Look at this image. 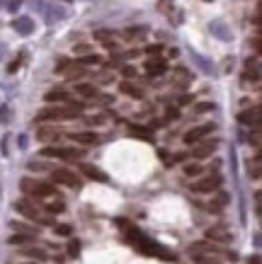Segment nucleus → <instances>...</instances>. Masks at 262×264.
<instances>
[{
	"label": "nucleus",
	"instance_id": "obj_37",
	"mask_svg": "<svg viewBox=\"0 0 262 264\" xmlns=\"http://www.w3.org/2000/svg\"><path fill=\"white\" fill-rule=\"evenodd\" d=\"M250 145H253V148H260V131H258V129L250 136Z\"/></svg>",
	"mask_w": 262,
	"mask_h": 264
},
{
	"label": "nucleus",
	"instance_id": "obj_10",
	"mask_svg": "<svg viewBox=\"0 0 262 264\" xmlns=\"http://www.w3.org/2000/svg\"><path fill=\"white\" fill-rule=\"evenodd\" d=\"M12 27H15V32L22 34V37H29V34L34 32V22H32V17H17V20L12 22Z\"/></svg>",
	"mask_w": 262,
	"mask_h": 264
},
{
	"label": "nucleus",
	"instance_id": "obj_3",
	"mask_svg": "<svg viewBox=\"0 0 262 264\" xmlns=\"http://www.w3.org/2000/svg\"><path fill=\"white\" fill-rule=\"evenodd\" d=\"M51 180L56 182V184H64V187H70V189H78L80 187V177L75 175V172H70V170H54L51 172Z\"/></svg>",
	"mask_w": 262,
	"mask_h": 264
},
{
	"label": "nucleus",
	"instance_id": "obj_47",
	"mask_svg": "<svg viewBox=\"0 0 262 264\" xmlns=\"http://www.w3.org/2000/svg\"><path fill=\"white\" fill-rule=\"evenodd\" d=\"M168 117H170V119H177L180 112H177V109H168Z\"/></svg>",
	"mask_w": 262,
	"mask_h": 264
},
{
	"label": "nucleus",
	"instance_id": "obj_43",
	"mask_svg": "<svg viewBox=\"0 0 262 264\" xmlns=\"http://www.w3.org/2000/svg\"><path fill=\"white\" fill-rule=\"evenodd\" d=\"M160 49H163V46H158V44H155V46H146V54L153 56V54H160Z\"/></svg>",
	"mask_w": 262,
	"mask_h": 264
},
{
	"label": "nucleus",
	"instance_id": "obj_45",
	"mask_svg": "<svg viewBox=\"0 0 262 264\" xmlns=\"http://www.w3.org/2000/svg\"><path fill=\"white\" fill-rule=\"evenodd\" d=\"M7 7H10V12H17V7H20V0H10V5H7Z\"/></svg>",
	"mask_w": 262,
	"mask_h": 264
},
{
	"label": "nucleus",
	"instance_id": "obj_44",
	"mask_svg": "<svg viewBox=\"0 0 262 264\" xmlns=\"http://www.w3.org/2000/svg\"><path fill=\"white\" fill-rule=\"evenodd\" d=\"M105 122V117H90L87 119V124H102Z\"/></svg>",
	"mask_w": 262,
	"mask_h": 264
},
{
	"label": "nucleus",
	"instance_id": "obj_17",
	"mask_svg": "<svg viewBox=\"0 0 262 264\" xmlns=\"http://www.w3.org/2000/svg\"><path fill=\"white\" fill-rule=\"evenodd\" d=\"M83 172H85L90 180H97V182H107V180H109L102 170H97V167H92V165H83Z\"/></svg>",
	"mask_w": 262,
	"mask_h": 264
},
{
	"label": "nucleus",
	"instance_id": "obj_7",
	"mask_svg": "<svg viewBox=\"0 0 262 264\" xmlns=\"http://www.w3.org/2000/svg\"><path fill=\"white\" fill-rule=\"evenodd\" d=\"M206 238H209L211 243H228V240H231V230H228L223 223H216V225H211V228L206 230Z\"/></svg>",
	"mask_w": 262,
	"mask_h": 264
},
{
	"label": "nucleus",
	"instance_id": "obj_40",
	"mask_svg": "<svg viewBox=\"0 0 262 264\" xmlns=\"http://www.w3.org/2000/svg\"><path fill=\"white\" fill-rule=\"evenodd\" d=\"M260 201H262V194H260V192H255V211H258V213H262V203H260Z\"/></svg>",
	"mask_w": 262,
	"mask_h": 264
},
{
	"label": "nucleus",
	"instance_id": "obj_48",
	"mask_svg": "<svg viewBox=\"0 0 262 264\" xmlns=\"http://www.w3.org/2000/svg\"><path fill=\"white\" fill-rule=\"evenodd\" d=\"M192 102V97L190 95H185V97H180V104H190Z\"/></svg>",
	"mask_w": 262,
	"mask_h": 264
},
{
	"label": "nucleus",
	"instance_id": "obj_51",
	"mask_svg": "<svg viewBox=\"0 0 262 264\" xmlns=\"http://www.w3.org/2000/svg\"><path fill=\"white\" fill-rule=\"evenodd\" d=\"M27 264H37V262H27Z\"/></svg>",
	"mask_w": 262,
	"mask_h": 264
},
{
	"label": "nucleus",
	"instance_id": "obj_24",
	"mask_svg": "<svg viewBox=\"0 0 262 264\" xmlns=\"http://www.w3.org/2000/svg\"><path fill=\"white\" fill-rule=\"evenodd\" d=\"M182 172H185L187 177H199V175L204 172V167H201L199 162H187V165L182 167Z\"/></svg>",
	"mask_w": 262,
	"mask_h": 264
},
{
	"label": "nucleus",
	"instance_id": "obj_8",
	"mask_svg": "<svg viewBox=\"0 0 262 264\" xmlns=\"http://www.w3.org/2000/svg\"><path fill=\"white\" fill-rule=\"evenodd\" d=\"M238 122L243 126H253V129H260V107H253L248 112H240L238 114Z\"/></svg>",
	"mask_w": 262,
	"mask_h": 264
},
{
	"label": "nucleus",
	"instance_id": "obj_12",
	"mask_svg": "<svg viewBox=\"0 0 262 264\" xmlns=\"http://www.w3.org/2000/svg\"><path fill=\"white\" fill-rule=\"evenodd\" d=\"M70 138L78 143V145H95L100 143V136L92 131H78V133H70Z\"/></svg>",
	"mask_w": 262,
	"mask_h": 264
},
{
	"label": "nucleus",
	"instance_id": "obj_31",
	"mask_svg": "<svg viewBox=\"0 0 262 264\" xmlns=\"http://www.w3.org/2000/svg\"><path fill=\"white\" fill-rule=\"evenodd\" d=\"M211 32H214L216 37H221V39H231V34H228V32H223L221 22H214V24H211Z\"/></svg>",
	"mask_w": 262,
	"mask_h": 264
},
{
	"label": "nucleus",
	"instance_id": "obj_18",
	"mask_svg": "<svg viewBox=\"0 0 262 264\" xmlns=\"http://www.w3.org/2000/svg\"><path fill=\"white\" fill-rule=\"evenodd\" d=\"M75 92H78L80 97H97V87L90 85V82H80V85H75Z\"/></svg>",
	"mask_w": 262,
	"mask_h": 264
},
{
	"label": "nucleus",
	"instance_id": "obj_52",
	"mask_svg": "<svg viewBox=\"0 0 262 264\" xmlns=\"http://www.w3.org/2000/svg\"><path fill=\"white\" fill-rule=\"evenodd\" d=\"M204 2H211V0H204Z\"/></svg>",
	"mask_w": 262,
	"mask_h": 264
},
{
	"label": "nucleus",
	"instance_id": "obj_33",
	"mask_svg": "<svg viewBox=\"0 0 262 264\" xmlns=\"http://www.w3.org/2000/svg\"><path fill=\"white\" fill-rule=\"evenodd\" d=\"M12 228H15L17 233H27V235H34V230H32V228H27L24 223H12Z\"/></svg>",
	"mask_w": 262,
	"mask_h": 264
},
{
	"label": "nucleus",
	"instance_id": "obj_22",
	"mask_svg": "<svg viewBox=\"0 0 262 264\" xmlns=\"http://www.w3.org/2000/svg\"><path fill=\"white\" fill-rule=\"evenodd\" d=\"M260 155H255L250 162H248V175L253 177V180H260Z\"/></svg>",
	"mask_w": 262,
	"mask_h": 264
},
{
	"label": "nucleus",
	"instance_id": "obj_49",
	"mask_svg": "<svg viewBox=\"0 0 262 264\" xmlns=\"http://www.w3.org/2000/svg\"><path fill=\"white\" fill-rule=\"evenodd\" d=\"M262 260H260V255H255V257H250V260H248V264H260Z\"/></svg>",
	"mask_w": 262,
	"mask_h": 264
},
{
	"label": "nucleus",
	"instance_id": "obj_50",
	"mask_svg": "<svg viewBox=\"0 0 262 264\" xmlns=\"http://www.w3.org/2000/svg\"><path fill=\"white\" fill-rule=\"evenodd\" d=\"M20 148H27V136H20Z\"/></svg>",
	"mask_w": 262,
	"mask_h": 264
},
{
	"label": "nucleus",
	"instance_id": "obj_28",
	"mask_svg": "<svg viewBox=\"0 0 262 264\" xmlns=\"http://www.w3.org/2000/svg\"><path fill=\"white\" fill-rule=\"evenodd\" d=\"M192 59H195V63H196L199 68H201L204 73H211V70H214V68H211V63H209V61H206L204 56H199L196 51H192Z\"/></svg>",
	"mask_w": 262,
	"mask_h": 264
},
{
	"label": "nucleus",
	"instance_id": "obj_35",
	"mask_svg": "<svg viewBox=\"0 0 262 264\" xmlns=\"http://www.w3.org/2000/svg\"><path fill=\"white\" fill-rule=\"evenodd\" d=\"M211 109H214L211 102H199V104L195 107V112H199V114H201V112H211Z\"/></svg>",
	"mask_w": 262,
	"mask_h": 264
},
{
	"label": "nucleus",
	"instance_id": "obj_21",
	"mask_svg": "<svg viewBox=\"0 0 262 264\" xmlns=\"http://www.w3.org/2000/svg\"><path fill=\"white\" fill-rule=\"evenodd\" d=\"M32 240H34V235H27V233H15V235H10V240H7V243L17 247V245H24V243H32Z\"/></svg>",
	"mask_w": 262,
	"mask_h": 264
},
{
	"label": "nucleus",
	"instance_id": "obj_30",
	"mask_svg": "<svg viewBox=\"0 0 262 264\" xmlns=\"http://www.w3.org/2000/svg\"><path fill=\"white\" fill-rule=\"evenodd\" d=\"M27 167H29L32 172H44V170H49V165H46L44 160H29Z\"/></svg>",
	"mask_w": 262,
	"mask_h": 264
},
{
	"label": "nucleus",
	"instance_id": "obj_15",
	"mask_svg": "<svg viewBox=\"0 0 262 264\" xmlns=\"http://www.w3.org/2000/svg\"><path fill=\"white\" fill-rule=\"evenodd\" d=\"M146 73H148V75H163V73H165V61H160V59H148V61H146Z\"/></svg>",
	"mask_w": 262,
	"mask_h": 264
},
{
	"label": "nucleus",
	"instance_id": "obj_6",
	"mask_svg": "<svg viewBox=\"0 0 262 264\" xmlns=\"http://www.w3.org/2000/svg\"><path fill=\"white\" fill-rule=\"evenodd\" d=\"M15 211L20 213V216H24V218H39V208L29 201V199H17L15 201Z\"/></svg>",
	"mask_w": 262,
	"mask_h": 264
},
{
	"label": "nucleus",
	"instance_id": "obj_41",
	"mask_svg": "<svg viewBox=\"0 0 262 264\" xmlns=\"http://www.w3.org/2000/svg\"><path fill=\"white\" fill-rule=\"evenodd\" d=\"M75 54H90V46L87 44H78L75 46Z\"/></svg>",
	"mask_w": 262,
	"mask_h": 264
},
{
	"label": "nucleus",
	"instance_id": "obj_14",
	"mask_svg": "<svg viewBox=\"0 0 262 264\" xmlns=\"http://www.w3.org/2000/svg\"><path fill=\"white\" fill-rule=\"evenodd\" d=\"M245 80H250V82H258L260 80V61L258 59H248L245 61Z\"/></svg>",
	"mask_w": 262,
	"mask_h": 264
},
{
	"label": "nucleus",
	"instance_id": "obj_16",
	"mask_svg": "<svg viewBox=\"0 0 262 264\" xmlns=\"http://www.w3.org/2000/svg\"><path fill=\"white\" fill-rule=\"evenodd\" d=\"M32 194H34V197H54V194H56V189H54V184H46V182H34Z\"/></svg>",
	"mask_w": 262,
	"mask_h": 264
},
{
	"label": "nucleus",
	"instance_id": "obj_42",
	"mask_svg": "<svg viewBox=\"0 0 262 264\" xmlns=\"http://www.w3.org/2000/svg\"><path fill=\"white\" fill-rule=\"evenodd\" d=\"M7 117H10L7 107H0V124H5V122H7Z\"/></svg>",
	"mask_w": 262,
	"mask_h": 264
},
{
	"label": "nucleus",
	"instance_id": "obj_19",
	"mask_svg": "<svg viewBox=\"0 0 262 264\" xmlns=\"http://www.w3.org/2000/svg\"><path fill=\"white\" fill-rule=\"evenodd\" d=\"M119 90H122L124 95H129V97H136V100H141V97H143V90H138L136 85H131V82H127V80L119 85Z\"/></svg>",
	"mask_w": 262,
	"mask_h": 264
},
{
	"label": "nucleus",
	"instance_id": "obj_29",
	"mask_svg": "<svg viewBox=\"0 0 262 264\" xmlns=\"http://www.w3.org/2000/svg\"><path fill=\"white\" fill-rule=\"evenodd\" d=\"M129 133H131V136H138V138H146V141H151V138H153V133L148 131V129H143V126H131Z\"/></svg>",
	"mask_w": 262,
	"mask_h": 264
},
{
	"label": "nucleus",
	"instance_id": "obj_26",
	"mask_svg": "<svg viewBox=\"0 0 262 264\" xmlns=\"http://www.w3.org/2000/svg\"><path fill=\"white\" fill-rule=\"evenodd\" d=\"M46 211H49V213H64L66 203L61 201V199H54V201H49V203H46Z\"/></svg>",
	"mask_w": 262,
	"mask_h": 264
},
{
	"label": "nucleus",
	"instance_id": "obj_27",
	"mask_svg": "<svg viewBox=\"0 0 262 264\" xmlns=\"http://www.w3.org/2000/svg\"><path fill=\"white\" fill-rule=\"evenodd\" d=\"M124 37L127 39H141V37H146V29L143 27H129V29H124Z\"/></svg>",
	"mask_w": 262,
	"mask_h": 264
},
{
	"label": "nucleus",
	"instance_id": "obj_11",
	"mask_svg": "<svg viewBox=\"0 0 262 264\" xmlns=\"http://www.w3.org/2000/svg\"><path fill=\"white\" fill-rule=\"evenodd\" d=\"M195 145H196V143H195ZM216 145H218V141H201L195 150H192V155L199 158V160H201V158H209V155L216 150Z\"/></svg>",
	"mask_w": 262,
	"mask_h": 264
},
{
	"label": "nucleus",
	"instance_id": "obj_38",
	"mask_svg": "<svg viewBox=\"0 0 262 264\" xmlns=\"http://www.w3.org/2000/svg\"><path fill=\"white\" fill-rule=\"evenodd\" d=\"M122 75H124V78H136V68H133V66H124V68H122Z\"/></svg>",
	"mask_w": 262,
	"mask_h": 264
},
{
	"label": "nucleus",
	"instance_id": "obj_5",
	"mask_svg": "<svg viewBox=\"0 0 262 264\" xmlns=\"http://www.w3.org/2000/svg\"><path fill=\"white\" fill-rule=\"evenodd\" d=\"M211 131H214V124H201V126L190 129V131L182 136V141H185V145H195V143H199L204 136H209Z\"/></svg>",
	"mask_w": 262,
	"mask_h": 264
},
{
	"label": "nucleus",
	"instance_id": "obj_39",
	"mask_svg": "<svg viewBox=\"0 0 262 264\" xmlns=\"http://www.w3.org/2000/svg\"><path fill=\"white\" fill-rule=\"evenodd\" d=\"M68 66H70V61H68V59H59V63H56V73H64Z\"/></svg>",
	"mask_w": 262,
	"mask_h": 264
},
{
	"label": "nucleus",
	"instance_id": "obj_4",
	"mask_svg": "<svg viewBox=\"0 0 262 264\" xmlns=\"http://www.w3.org/2000/svg\"><path fill=\"white\" fill-rule=\"evenodd\" d=\"M218 187H221V177H218V175H211V177L196 180L195 184H192V192H196V194H211V192H216Z\"/></svg>",
	"mask_w": 262,
	"mask_h": 264
},
{
	"label": "nucleus",
	"instance_id": "obj_32",
	"mask_svg": "<svg viewBox=\"0 0 262 264\" xmlns=\"http://www.w3.org/2000/svg\"><path fill=\"white\" fill-rule=\"evenodd\" d=\"M34 182H37V180H29V177H24V180L20 182V189H22L24 194H32V189H34Z\"/></svg>",
	"mask_w": 262,
	"mask_h": 264
},
{
	"label": "nucleus",
	"instance_id": "obj_25",
	"mask_svg": "<svg viewBox=\"0 0 262 264\" xmlns=\"http://www.w3.org/2000/svg\"><path fill=\"white\" fill-rule=\"evenodd\" d=\"M78 63H80V66H100V63H102V56H97V54H87V56H83Z\"/></svg>",
	"mask_w": 262,
	"mask_h": 264
},
{
	"label": "nucleus",
	"instance_id": "obj_36",
	"mask_svg": "<svg viewBox=\"0 0 262 264\" xmlns=\"http://www.w3.org/2000/svg\"><path fill=\"white\" fill-rule=\"evenodd\" d=\"M73 233V228L70 225H56V235H64V238H68Z\"/></svg>",
	"mask_w": 262,
	"mask_h": 264
},
{
	"label": "nucleus",
	"instance_id": "obj_1",
	"mask_svg": "<svg viewBox=\"0 0 262 264\" xmlns=\"http://www.w3.org/2000/svg\"><path fill=\"white\" fill-rule=\"evenodd\" d=\"M83 112V102H73L68 100V107H46L37 114L39 122H46V119H75L78 114Z\"/></svg>",
	"mask_w": 262,
	"mask_h": 264
},
{
	"label": "nucleus",
	"instance_id": "obj_13",
	"mask_svg": "<svg viewBox=\"0 0 262 264\" xmlns=\"http://www.w3.org/2000/svg\"><path fill=\"white\" fill-rule=\"evenodd\" d=\"M95 39H97V41H100V44H102L105 49H112V51L117 49V41H114V34H112L109 29H97V32H95Z\"/></svg>",
	"mask_w": 262,
	"mask_h": 264
},
{
	"label": "nucleus",
	"instance_id": "obj_34",
	"mask_svg": "<svg viewBox=\"0 0 262 264\" xmlns=\"http://www.w3.org/2000/svg\"><path fill=\"white\" fill-rule=\"evenodd\" d=\"M68 252H70L73 257H78V255H80V243H78V240H70V245H68Z\"/></svg>",
	"mask_w": 262,
	"mask_h": 264
},
{
	"label": "nucleus",
	"instance_id": "obj_9",
	"mask_svg": "<svg viewBox=\"0 0 262 264\" xmlns=\"http://www.w3.org/2000/svg\"><path fill=\"white\" fill-rule=\"evenodd\" d=\"M59 138H61V131L56 126H39L37 129V141H42V143H56Z\"/></svg>",
	"mask_w": 262,
	"mask_h": 264
},
{
	"label": "nucleus",
	"instance_id": "obj_2",
	"mask_svg": "<svg viewBox=\"0 0 262 264\" xmlns=\"http://www.w3.org/2000/svg\"><path fill=\"white\" fill-rule=\"evenodd\" d=\"M42 155H44V158H61V160H78V158H83V150H78V148H59V145H49V148L42 150Z\"/></svg>",
	"mask_w": 262,
	"mask_h": 264
},
{
	"label": "nucleus",
	"instance_id": "obj_46",
	"mask_svg": "<svg viewBox=\"0 0 262 264\" xmlns=\"http://www.w3.org/2000/svg\"><path fill=\"white\" fill-rule=\"evenodd\" d=\"M17 68H20V61H12V63H10V66H7V73H15V70H17Z\"/></svg>",
	"mask_w": 262,
	"mask_h": 264
},
{
	"label": "nucleus",
	"instance_id": "obj_23",
	"mask_svg": "<svg viewBox=\"0 0 262 264\" xmlns=\"http://www.w3.org/2000/svg\"><path fill=\"white\" fill-rule=\"evenodd\" d=\"M22 255H24V257H32V260H46V252H44L42 247H24Z\"/></svg>",
	"mask_w": 262,
	"mask_h": 264
},
{
	"label": "nucleus",
	"instance_id": "obj_20",
	"mask_svg": "<svg viewBox=\"0 0 262 264\" xmlns=\"http://www.w3.org/2000/svg\"><path fill=\"white\" fill-rule=\"evenodd\" d=\"M44 100H46V102H68L70 97H68L66 90H51V92H46Z\"/></svg>",
	"mask_w": 262,
	"mask_h": 264
}]
</instances>
